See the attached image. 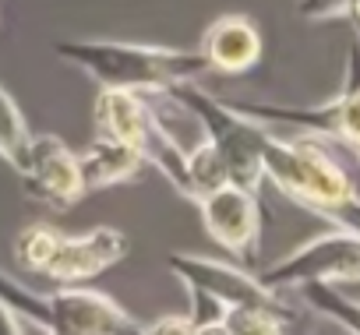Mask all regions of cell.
<instances>
[{
    "label": "cell",
    "instance_id": "6",
    "mask_svg": "<svg viewBox=\"0 0 360 335\" xmlns=\"http://www.w3.org/2000/svg\"><path fill=\"white\" fill-rule=\"evenodd\" d=\"M18 173L25 180V191L46 205H53L57 212H68L82 195V170H78V152H71L60 138L53 134H39L29 145L25 162L18 166Z\"/></svg>",
    "mask_w": 360,
    "mask_h": 335
},
{
    "label": "cell",
    "instance_id": "3",
    "mask_svg": "<svg viewBox=\"0 0 360 335\" xmlns=\"http://www.w3.org/2000/svg\"><path fill=\"white\" fill-rule=\"evenodd\" d=\"M269 289H293L307 282H332V279H360V233H325L276 268L258 275Z\"/></svg>",
    "mask_w": 360,
    "mask_h": 335
},
{
    "label": "cell",
    "instance_id": "12",
    "mask_svg": "<svg viewBox=\"0 0 360 335\" xmlns=\"http://www.w3.org/2000/svg\"><path fill=\"white\" fill-rule=\"evenodd\" d=\"M29 145H32V134L25 127V117L15 106V99L8 96V88L0 85V155L18 170L29 155Z\"/></svg>",
    "mask_w": 360,
    "mask_h": 335
},
{
    "label": "cell",
    "instance_id": "20",
    "mask_svg": "<svg viewBox=\"0 0 360 335\" xmlns=\"http://www.w3.org/2000/svg\"><path fill=\"white\" fill-rule=\"evenodd\" d=\"M349 11H353V22L360 25V0H353V8H349Z\"/></svg>",
    "mask_w": 360,
    "mask_h": 335
},
{
    "label": "cell",
    "instance_id": "16",
    "mask_svg": "<svg viewBox=\"0 0 360 335\" xmlns=\"http://www.w3.org/2000/svg\"><path fill=\"white\" fill-rule=\"evenodd\" d=\"M335 106V134L339 138H346L356 152H360V88H353V92H346L339 103H332Z\"/></svg>",
    "mask_w": 360,
    "mask_h": 335
},
{
    "label": "cell",
    "instance_id": "9",
    "mask_svg": "<svg viewBox=\"0 0 360 335\" xmlns=\"http://www.w3.org/2000/svg\"><path fill=\"white\" fill-rule=\"evenodd\" d=\"M96 127L103 138H117L141 152L152 131V113L145 96L131 88H103L96 99Z\"/></svg>",
    "mask_w": 360,
    "mask_h": 335
},
{
    "label": "cell",
    "instance_id": "4",
    "mask_svg": "<svg viewBox=\"0 0 360 335\" xmlns=\"http://www.w3.org/2000/svg\"><path fill=\"white\" fill-rule=\"evenodd\" d=\"M169 268L184 279L198 296H209L219 307H255V310H269L276 317L286 314V307L276 296V289H269L262 279L244 275L233 265H219V261L191 258V254H173Z\"/></svg>",
    "mask_w": 360,
    "mask_h": 335
},
{
    "label": "cell",
    "instance_id": "15",
    "mask_svg": "<svg viewBox=\"0 0 360 335\" xmlns=\"http://www.w3.org/2000/svg\"><path fill=\"white\" fill-rule=\"evenodd\" d=\"M57 237H60V233L50 230V226H29V230L18 237V244H15L18 265H22V268H32V272H43L46 261H50V254H53Z\"/></svg>",
    "mask_w": 360,
    "mask_h": 335
},
{
    "label": "cell",
    "instance_id": "1",
    "mask_svg": "<svg viewBox=\"0 0 360 335\" xmlns=\"http://www.w3.org/2000/svg\"><path fill=\"white\" fill-rule=\"evenodd\" d=\"M60 57L82 64L103 88L162 92L176 81H191L209 67V60L188 50H162L141 43H60Z\"/></svg>",
    "mask_w": 360,
    "mask_h": 335
},
{
    "label": "cell",
    "instance_id": "19",
    "mask_svg": "<svg viewBox=\"0 0 360 335\" xmlns=\"http://www.w3.org/2000/svg\"><path fill=\"white\" fill-rule=\"evenodd\" d=\"M0 335H25L22 331V321H18V314L0 300Z\"/></svg>",
    "mask_w": 360,
    "mask_h": 335
},
{
    "label": "cell",
    "instance_id": "17",
    "mask_svg": "<svg viewBox=\"0 0 360 335\" xmlns=\"http://www.w3.org/2000/svg\"><path fill=\"white\" fill-rule=\"evenodd\" d=\"M353 8V0H297V11L304 18H332Z\"/></svg>",
    "mask_w": 360,
    "mask_h": 335
},
{
    "label": "cell",
    "instance_id": "14",
    "mask_svg": "<svg viewBox=\"0 0 360 335\" xmlns=\"http://www.w3.org/2000/svg\"><path fill=\"white\" fill-rule=\"evenodd\" d=\"M304 289H307V303H314L318 310L332 314L346 331L360 335V303H349L346 296H339V293H335V289H328L325 282H307Z\"/></svg>",
    "mask_w": 360,
    "mask_h": 335
},
{
    "label": "cell",
    "instance_id": "18",
    "mask_svg": "<svg viewBox=\"0 0 360 335\" xmlns=\"http://www.w3.org/2000/svg\"><path fill=\"white\" fill-rule=\"evenodd\" d=\"M202 324L188 321V317H162L155 324H148V335H198Z\"/></svg>",
    "mask_w": 360,
    "mask_h": 335
},
{
    "label": "cell",
    "instance_id": "11",
    "mask_svg": "<svg viewBox=\"0 0 360 335\" xmlns=\"http://www.w3.org/2000/svg\"><path fill=\"white\" fill-rule=\"evenodd\" d=\"M141 162H145V155L134 145H124V141L103 138V134L85 152H78V170H82L85 191H96V188H106V184L134 177L141 170Z\"/></svg>",
    "mask_w": 360,
    "mask_h": 335
},
{
    "label": "cell",
    "instance_id": "10",
    "mask_svg": "<svg viewBox=\"0 0 360 335\" xmlns=\"http://www.w3.org/2000/svg\"><path fill=\"white\" fill-rule=\"evenodd\" d=\"M258 53H262V36L244 15L219 18L202 39V57L216 71H230V74L248 71L258 60Z\"/></svg>",
    "mask_w": 360,
    "mask_h": 335
},
{
    "label": "cell",
    "instance_id": "5",
    "mask_svg": "<svg viewBox=\"0 0 360 335\" xmlns=\"http://www.w3.org/2000/svg\"><path fill=\"white\" fill-rule=\"evenodd\" d=\"M39 321L57 335H148L127 310L96 289H60L39 303Z\"/></svg>",
    "mask_w": 360,
    "mask_h": 335
},
{
    "label": "cell",
    "instance_id": "2",
    "mask_svg": "<svg viewBox=\"0 0 360 335\" xmlns=\"http://www.w3.org/2000/svg\"><path fill=\"white\" fill-rule=\"evenodd\" d=\"M262 170L293 198L314 209H349L356 202V188L349 173L318 145V141H276L265 138L262 145Z\"/></svg>",
    "mask_w": 360,
    "mask_h": 335
},
{
    "label": "cell",
    "instance_id": "7",
    "mask_svg": "<svg viewBox=\"0 0 360 335\" xmlns=\"http://www.w3.org/2000/svg\"><path fill=\"white\" fill-rule=\"evenodd\" d=\"M124 254H127V240L117 230L99 226L85 237H64L60 233L43 275H50L57 282H82V279H92V275L106 272Z\"/></svg>",
    "mask_w": 360,
    "mask_h": 335
},
{
    "label": "cell",
    "instance_id": "8",
    "mask_svg": "<svg viewBox=\"0 0 360 335\" xmlns=\"http://www.w3.org/2000/svg\"><path fill=\"white\" fill-rule=\"evenodd\" d=\"M202 209V223L205 230L230 251H248V244L258 233V202L255 191L240 188V184H219L212 188L205 198H198Z\"/></svg>",
    "mask_w": 360,
    "mask_h": 335
},
{
    "label": "cell",
    "instance_id": "13",
    "mask_svg": "<svg viewBox=\"0 0 360 335\" xmlns=\"http://www.w3.org/2000/svg\"><path fill=\"white\" fill-rule=\"evenodd\" d=\"M279 321L283 317L269 310H255V307H223V314L216 317L223 335H283Z\"/></svg>",
    "mask_w": 360,
    "mask_h": 335
}]
</instances>
